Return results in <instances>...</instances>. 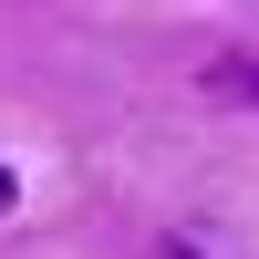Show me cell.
<instances>
[{
  "instance_id": "obj_2",
  "label": "cell",
  "mask_w": 259,
  "mask_h": 259,
  "mask_svg": "<svg viewBox=\"0 0 259 259\" xmlns=\"http://www.w3.org/2000/svg\"><path fill=\"white\" fill-rule=\"evenodd\" d=\"M11 197H21V187H11V166H0V207H11Z\"/></svg>"
},
{
  "instance_id": "obj_1",
  "label": "cell",
  "mask_w": 259,
  "mask_h": 259,
  "mask_svg": "<svg viewBox=\"0 0 259 259\" xmlns=\"http://www.w3.org/2000/svg\"><path fill=\"white\" fill-rule=\"evenodd\" d=\"M207 83H218V94H239V104H259V62H218Z\"/></svg>"
}]
</instances>
